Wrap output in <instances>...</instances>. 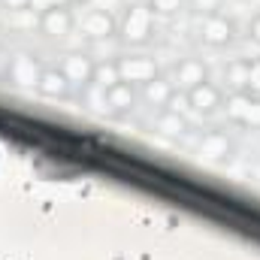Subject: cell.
<instances>
[{
    "instance_id": "6da1fadb",
    "label": "cell",
    "mask_w": 260,
    "mask_h": 260,
    "mask_svg": "<svg viewBox=\"0 0 260 260\" xmlns=\"http://www.w3.org/2000/svg\"><path fill=\"white\" fill-rule=\"evenodd\" d=\"M154 34V12L148 3H133L124 9L121 21H118V37L127 43V46H142L148 43Z\"/></svg>"
},
{
    "instance_id": "7a4b0ae2",
    "label": "cell",
    "mask_w": 260,
    "mask_h": 260,
    "mask_svg": "<svg viewBox=\"0 0 260 260\" xmlns=\"http://www.w3.org/2000/svg\"><path fill=\"white\" fill-rule=\"evenodd\" d=\"M224 112L233 124H242V127H260V97L248 94V91H236L227 97L224 103Z\"/></svg>"
},
{
    "instance_id": "3957f363",
    "label": "cell",
    "mask_w": 260,
    "mask_h": 260,
    "mask_svg": "<svg viewBox=\"0 0 260 260\" xmlns=\"http://www.w3.org/2000/svg\"><path fill=\"white\" fill-rule=\"evenodd\" d=\"M118 64V76H121V82H127V85H145V82H151V79H157L160 76V70L154 64V58H148V55H124V58H118L115 61Z\"/></svg>"
},
{
    "instance_id": "277c9868",
    "label": "cell",
    "mask_w": 260,
    "mask_h": 260,
    "mask_svg": "<svg viewBox=\"0 0 260 260\" xmlns=\"http://www.w3.org/2000/svg\"><path fill=\"white\" fill-rule=\"evenodd\" d=\"M76 27L85 40H109L112 34H118V21L103 9H88L76 18Z\"/></svg>"
},
{
    "instance_id": "5b68a950",
    "label": "cell",
    "mask_w": 260,
    "mask_h": 260,
    "mask_svg": "<svg viewBox=\"0 0 260 260\" xmlns=\"http://www.w3.org/2000/svg\"><path fill=\"white\" fill-rule=\"evenodd\" d=\"M233 21L227 18V15H221V12H209L203 21H200V40L206 43V46H212V49H221V46H227L230 40H233Z\"/></svg>"
},
{
    "instance_id": "8992f818",
    "label": "cell",
    "mask_w": 260,
    "mask_h": 260,
    "mask_svg": "<svg viewBox=\"0 0 260 260\" xmlns=\"http://www.w3.org/2000/svg\"><path fill=\"white\" fill-rule=\"evenodd\" d=\"M37 27L46 37H52V40H64L67 34H73V27H76V15H73L70 6H55V9L40 12V24Z\"/></svg>"
},
{
    "instance_id": "52a82bcc",
    "label": "cell",
    "mask_w": 260,
    "mask_h": 260,
    "mask_svg": "<svg viewBox=\"0 0 260 260\" xmlns=\"http://www.w3.org/2000/svg\"><path fill=\"white\" fill-rule=\"evenodd\" d=\"M6 73H9V82H15L18 88H37L43 67H40V61H37L34 55L18 52V55H12V61H9V67H6Z\"/></svg>"
},
{
    "instance_id": "ba28073f",
    "label": "cell",
    "mask_w": 260,
    "mask_h": 260,
    "mask_svg": "<svg viewBox=\"0 0 260 260\" xmlns=\"http://www.w3.org/2000/svg\"><path fill=\"white\" fill-rule=\"evenodd\" d=\"M94 64L97 61H91L88 55H82V52H70V55H64L61 58V64H58V70L67 76V82L70 85H91V79H94Z\"/></svg>"
},
{
    "instance_id": "9c48e42d",
    "label": "cell",
    "mask_w": 260,
    "mask_h": 260,
    "mask_svg": "<svg viewBox=\"0 0 260 260\" xmlns=\"http://www.w3.org/2000/svg\"><path fill=\"white\" fill-rule=\"evenodd\" d=\"M185 100H188V106L200 112V115H209V112H215L221 103H224V97H221V91L212 85V82H203V85H197L191 91H185Z\"/></svg>"
},
{
    "instance_id": "30bf717a",
    "label": "cell",
    "mask_w": 260,
    "mask_h": 260,
    "mask_svg": "<svg viewBox=\"0 0 260 260\" xmlns=\"http://www.w3.org/2000/svg\"><path fill=\"white\" fill-rule=\"evenodd\" d=\"M203 82H209V70H206L203 61H197V58H185V61H179V64H176L173 85H179V88L191 91V88L203 85Z\"/></svg>"
},
{
    "instance_id": "8fae6325",
    "label": "cell",
    "mask_w": 260,
    "mask_h": 260,
    "mask_svg": "<svg viewBox=\"0 0 260 260\" xmlns=\"http://www.w3.org/2000/svg\"><path fill=\"white\" fill-rule=\"evenodd\" d=\"M70 82H67V76L58 70V67H43V73H40V82H37V91L43 94V97H49V100H64L67 94H70Z\"/></svg>"
},
{
    "instance_id": "7c38bea8",
    "label": "cell",
    "mask_w": 260,
    "mask_h": 260,
    "mask_svg": "<svg viewBox=\"0 0 260 260\" xmlns=\"http://www.w3.org/2000/svg\"><path fill=\"white\" fill-rule=\"evenodd\" d=\"M133 103H136V88L127 85V82H118V85H112L109 91H103V106H106L109 112H115V115L130 112Z\"/></svg>"
},
{
    "instance_id": "4fadbf2b",
    "label": "cell",
    "mask_w": 260,
    "mask_h": 260,
    "mask_svg": "<svg viewBox=\"0 0 260 260\" xmlns=\"http://www.w3.org/2000/svg\"><path fill=\"white\" fill-rule=\"evenodd\" d=\"M173 94H176V85L170 79H164V76H157V79L142 85V100L148 106H154V109H167L173 103Z\"/></svg>"
},
{
    "instance_id": "5bb4252c",
    "label": "cell",
    "mask_w": 260,
    "mask_h": 260,
    "mask_svg": "<svg viewBox=\"0 0 260 260\" xmlns=\"http://www.w3.org/2000/svg\"><path fill=\"white\" fill-rule=\"evenodd\" d=\"M230 151H233V142L224 133H218V130H212V133H206L200 139V154L209 157V160H224Z\"/></svg>"
},
{
    "instance_id": "9a60e30c",
    "label": "cell",
    "mask_w": 260,
    "mask_h": 260,
    "mask_svg": "<svg viewBox=\"0 0 260 260\" xmlns=\"http://www.w3.org/2000/svg\"><path fill=\"white\" fill-rule=\"evenodd\" d=\"M118 82H121V76H118V64H115V61H97V64H94V79H91L94 88L109 91V88L118 85Z\"/></svg>"
},
{
    "instance_id": "2e32d148",
    "label": "cell",
    "mask_w": 260,
    "mask_h": 260,
    "mask_svg": "<svg viewBox=\"0 0 260 260\" xmlns=\"http://www.w3.org/2000/svg\"><path fill=\"white\" fill-rule=\"evenodd\" d=\"M224 79H227V85L233 88V94H236V91H245V88H248V61H233V64L227 67Z\"/></svg>"
},
{
    "instance_id": "e0dca14e",
    "label": "cell",
    "mask_w": 260,
    "mask_h": 260,
    "mask_svg": "<svg viewBox=\"0 0 260 260\" xmlns=\"http://www.w3.org/2000/svg\"><path fill=\"white\" fill-rule=\"evenodd\" d=\"M157 127L164 130V133H182L185 130V118L179 112H164L160 121H157Z\"/></svg>"
},
{
    "instance_id": "ac0fdd59",
    "label": "cell",
    "mask_w": 260,
    "mask_h": 260,
    "mask_svg": "<svg viewBox=\"0 0 260 260\" xmlns=\"http://www.w3.org/2000/svg\"><path fill=\"white\" fill-rule=\"evenodd\" d=\"M148 6L154 15H176L185 6V0H148Z\"/></svg>"
},
{
    "instance_id": "d6986e66",
    "label": "cell",
    "mask_w": 260,
    "mask_h": 260,
    "mask_svg": "<svg viewBox=\"0 0 260 260\" xmlns=\"http://www.w3.org/2000/svg\"><path fill=\"white\" fill-rule=\"evenodd\" d=\"M245 91L260 97V58L257 61H248V88Z\"/></svg>"
},
{
    "instance_id": "ffe728a7",
    "label": "cell",
    "mask_w": 260,
    "mask_h": 260,
    "mask_svg": "<svg viewBox=\"0 0 260 260\" xmlns=\"http://www.w3.org/2000/svg\"><path fill=\"white\" fill-rule=\"evenodd\" d=\"M55 6H70V0H30L34 12H46V9H55Z\"/></svg>"
},
{
    "instance_id": "44dd1931",
    "label": "cell",
    "mask_w": 260,
    "mask_h": 260,
    "mask_svg": "<svg viewBox=\"0 0 260 260\" xmlns=\"http://www.w3.org/2000/svg\"><path fill=\"white\" fill-rule=\"evenodd\" d=\"M194 3H197V9H200V12L206 9V15H209V12H218V9L224 6V0H194Z\"/></svg>"
},
{
    "instance_id": "7402d4cb",
    "label": "cell",
    "mask_w": 260,
    "mask_h": 260,
    "mask_svg": "<svg viewBox=\"0 0 260 260\" xmlns=\"http://www.w3.org/2000/svg\"><path fill=\"white\" fill-rule=\"evenodd\" d=\"M3 3V9H9V12H21V9H30V0H0Z\"/></svg>"
},
{
    "instance_id": "603a6c76",
    "label": "cell",
    "mask_w": 260,
    "mask_h": 260,
    "mask_svg": "<svg viewBox=\"0 0 260 260\" xmlns=\"http://www.w3.org/2000/svg\"><path fill=\"white\" fill-rule=\"evenodd\" d=\"M248 37H251V40L260 46V15H254V18H251V24H248Z\"/></svg>"
},
{
    "instance_id": "cb8c5ba5",
    "label": "cell",
    "mask_w": 260,
    "mask_h": 260,
    "mask_svg": "<svg viewBox=\"0 0 260 260\" xmlns=\"http://www.w3.org/2000/svg\"><path fill=\"white\" fill-rule=\"evenodd\" d=\"M88 0H70V6H85Z\"/></svg>"
},
{
    "instance_id": "d4e9b609",
    "label": "cell",
    "mask_w": 260,
    "mask_h": 260,
    "mask_svg": "<svg viewBox=\"0 0 260 260\" xmlns=\"http://www.w3.org/2000/svg\"><path fill=\"white\" fill-rule=\"evenodd\" d=\"M0 27H3V15H0Z\"/></svg>"
}]
</instances>
